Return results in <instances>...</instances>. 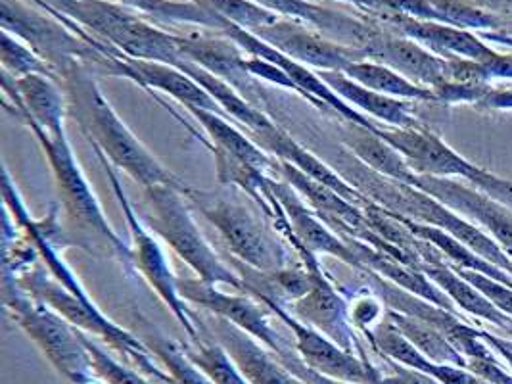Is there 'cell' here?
<instances>
[{
	"label": "cell",
	"instance_id": "13",
	"mask_svg": "<svg viewBox=\"0 0 512 384\" xmlns=\"http://www.w3.org/2000/svg\"><path fill=\"white\" fill-rule=\"evenodd\" d=\"M177 288L183 300L198 304L200 308L217 315L219 319L231 321L242 331L257 338L263 346H267L279 358H288L296 352L286 346V342L277 335V331H273V327L265 317V312L252 298L225 294L219 288H215V285H210L202 279L177 277Z\"/></svg>",
	"mask_w": 512,
	"mask_h": 384
},
{
	"label": "cell",
	"instance_id": "26",
	"mask_svg": "<svg viewBox=\"0 0 512 384\" xmlns=\"http://www.w3.org/2000/svg\"><path fill=\"white\" fill-rule=\"evenodd\" d=\"M342 143L351 150V154L374 173L392 179L397 183L415 185L417 173L409 168L407 160L390 143H386L376 131L348 121L342 129Z\"/></svg>",
	"mask_w": 512,
	"mask_h": 384
},
{
	"label": "cell",
	"instance_id": "12",
	"mask_svg": "<svg viewBox=\"0 0 512 384\" xmlns=\"http://www.w3.org/2000/svg\"><path fill=\"white\" fill-rule=\"evenodd\" d=\"M269 187L277 196L284 214L288 217L292 235L296 239V250L300 252L307 271L321 269V265L317 262V254L334 256L351 267H357L363 271V264L357 258L355 250L351 248L350 242H344L338 235H334L326 227L325 221L313 216L303 204L298 191L290 183L269 179Z\"/></svg>",
	"mask_w": 512,
	"mask_h": 384
},
{
	"label": "cell",
	"instance_id": "47",
	"mask_svg": "<svg viewBox=\"0 0 512 384\" xmlns=\"http://www.w3.org/2000/svg\"><path fill=\"white\" fill-rule=\"evenodd\" d=\"M380 312V306L376 304V300H369V298H365V300H361L355 308H353V312H351V317H353V321L361 327V329H369V325L373 323L374 319H376V315Z\"/></svg>",
	"mask_w": 512,
	"mask_h": 384
},
{
	"label": "cell",
	"instance_id": "8",
	"mask_svg": "<svg viewBox=\"0 0 512 384\" xmlns=\"http://www.w3.org/2000/svg\"><path fill=\"white\" fill-rule=\"evenodd\" d=\"M0 22L2 31H8L10 35L24 41L60 77L77 64H93L110 73L114 56L91 47L85 39L71 31L68 25L62 24L45 10L39 12L22 0H0Z\"/></svg>",
	"mask_w": 512,
	"mask_h": 384
},
{
	"label": "cell",
	"instance_id": "50",
	"mask_svg": "<svg viewBox=\"0 0 512 384\" xmlns=\"http://www.w3.org/2000/svg\"><path fill=\"white\" fill-rule=\"evenodd\" d=\"M505 33H507V35H512V29H507V31H505Z\"/></svg>",
	"mask_w": 512,
	"mask_h": 384
},
{
	"label": "cell",
	"instance_id": "48",
	"mask_svg": "<svg viewBox=\"0 0 512 384\" xmlns=\"http://www.w3.org/2000/svg\"><path fill=\"white\" fill-rule=\"evenodd\" d=\"M489 79H512V54H497L491 62L484 64Z\"/></svg>",
	"mask_w": 512,
	"mask_h": 384
},
{
	"label": "cell",
	"instance_id": "37",
	"mask_svg": "<svg viewBox=\"0 0 512 384\" xmlns=\"http://www.w3.org/2000/svg\"><path fill=\"white\" fill-rule=\"evenodd\" d=\"M388 319L419 348L428 360L442 363V365H457V367L466 369L468 360L465 356L434 327L422 323L411 315L394 312V310H388Z\"/></svg>",
	"mask_w": 512,
	"mask_h": 384
},
{
	"label": "cell",
	"instance_id": "24",
	"mask_svg": "<svg viewBox=\"0 0 512 384\" xmlns=\"http://www.w3.org/2000/svg\"><path fill=\"white\" fill-rule=\"evenodd\" d=\"M252 2L267 8L269 12L277 14L280 18L313 25L325 31L326 35H330L332 39H340V43L351 39V45L355 41V47H365L376 35L371 31V27L351 18L348 14L311 4L309 0H252Z\"/></svg>",
	"mask_w": 512,
	"mask_h": 384
},
{
	"label": "cell",
	"instance_id": "27",
	"mask_svg": "<svg viewBox=\"0 0 512 384\" xmlns=\"http://www.w3.org/2000/svg\"><path fill=\"white\" fill-rule=\"evenodd\" d=\"M384 6L394 14L422 22L453 25L468 31H497L501 27L499 18L463 0H384Z\"/></svg>",
	"mask_w": 512,
	"mask_h": 384
},
{
	"label": "cell",
	"instance_id": "45",
	"mask_svg": "<svg viewBox=\"0 0 512 384\" xmlns=\"http://www.w3.org/2000/svg\"><path fill=\"white\" fill-rule=\"evenodd\" d=\"M392 361V360H390ZM392 367L396 369L394 375H384L382 377V383L380 384H442L438 379L417 371V369H411V367H405V365H397L396 361H392Z\"/></svg>",
	"mask_w": 512,
	"mask_h": 384
},
{
	"label": "cell",
	"instance_id": "5",
	"mask_svg": "<svg viewBox=\"0 0 512 384\" xmlns=\"http://www.w3.org/2000/svg\"><path fill=\"white\" fill-rule=\"evenodd\" d=\"M18 285L24 288L33 298L45 302L48 308L60 313L66 321L83 333L102 338L110 344L123 360L129 361L142 375L156 379L160 384H175L173 377L158 365V358L150 352V348L140 340L139 336L123 331L112 323L96 306H87L79 298H75L70 290L62 287L56 279H48L41 267L33 271H24L16 277Z\"/></svg>",
	"mask_w": 512,
	"mask_h": 384
},
{
	"label": "cell",
	"instance_id": "25",
	"mask_svg": "<svg viewBox=\"0 0 512 384\" xmlns=\"http://www.w3.org/2000/svg\"><path fill=\"white\" fill-rule=\"evenodd\" d=\"M350 244L351 248L355 250L357 258L363 264V271L371 269L374 273H378L380 277L392 281L397 287H401L403 290L411 292V294H417L420 298L440 306L443 310L455 312L453 300L419 267L403 264V262H399L396 258L376 250L374 246L367 244V242L353 240Z\"/></svg>",
	"mask_w": 512,
	"mask_h": 384
},
{
	"label": "cell",
	"instance_id": "39",
	"mask_svg": "<svg viewBox=\"0 0 512 384\" xmlns=\"http://www.w3.org/2000/svg\"><path fill=\"white\" fill-rule=\"evenodd\" d=\"M0 60H2L4 72L10 73L16 79L25 77V75H33V73H41V75H48L60 83V75L56 73V70L48 62H45L35 50L27 47L24 41L10 35L8 31H2V35H0Z\"/></svg>",
	"mask_w": 512,
	"mask_h": 384
},
{
	"label": "cell",
	"instance_id": "4",
	"mask_svg": "<svg viewBox=\"0 0 512 384\" xmlns=\"http://www.w3.org/2000/svg\"><path fill=\"white\" fill-rule=\"evenodd\" d=\"M4 304L18 325L43 350L48 361L73 384H89L93 379V358L81 338L79 329L66 321L45 302L27 294L18 285L16 275L4 267Z\"/></svg>",
	"mask_w": 512,
	"mask_h": 384
},
{
	"label": "cell",
	"instance_id": "43",
	"mask_svg": "<svg viewBox=\"0 0 512 384\" xmlns=\"http://www.w3.org/2000/svg\"><path fill=\"white\" fill-rule=\"evenodd\" d=\"M474 187L488 192L489 196H493L495 200L503 202L505 206L512 208V181L501 179L493 173H489L486 169H480V173L470 181Z\"/></svg>",
	"mask_w": 512,
	"mask_h": 384
},
{
	"label": "cell",
	"instance_id": "19",
	"mask_svg": "<svg viewBox=\"0 0 512 384\" xmlns=\"http://www.w3.org/2000/svg\"><path fill=\"white\" fill-rule=\"evenodd\" d=\"M2 81L4 93L14 104V116L37 123L47 133L64 129L66 102L56 79L41 73L16 79L10 73L2 72Z\"/></svg>",
	"mask_w": 512,
	"mask_h": 384
},
{
	"label": "cell",
	"instance_id": "17",
	"mask_svg": "<svg viewBox=\"0 0 512 384\" xmlns=\"http://www.w3.org/2000/svg\"><path fill=\"white\" fill-rule=\"evenodd\" d=\"M311 273V288L302 298L294 300L292 313L302 323L317 329L319 333L334 340L344 350L353 352L357 348V340L353 336L350 325V312L346 300L338 294L334 285L326 279L323 271Z\"/></svg>",
	"mask_w": 512,
	"mask_h": 384
},
{
	"label": "cell",
	"instance_id": "32",
	"mask_svg": "<svg viewBox=\"0 0 512 384\" xmlns=\"http://www.w3.org/2000/svg\"><path fill=\"white\" fill-rule=\"evenodd\" d=\"M177 68L188 73L200 87H204L213 96V100L221 106V110L225 114H231L234 120L244 123L250 129V133H257V131H263V129H269L275 125V121L269 120L263 112H259L252 104H248L242 96L236 93V89L231 87L227 81H223L221 77L204 70L202 66L190 62L187 58H183Z\"/></svg>",
	"mask_w": 512,
	"mask_h": 384
},
{
	"label": "cell",
	"instance_id": "38",
	"mask_svg": "<svg viewBox=\"0 0 512 384\" xmlns=\"http://www.w3.org/2000/svg\"><path fill=\"white\" fill-rule=\"evenodd\" d=\"M185 352L215 384H250L219 342L200 340Z\"/></svg>",
	"mask_w": 512,
	"mask_h": 384
},
{
	"label": "cell",
	"instance_id": "40",
	"mask_svg": "<svg viewBox=\"0 0 512 384\" xmlns=\"http://www.w3.org/2000/svg\"><path fill=\"white\" fill-rule=\"evenodd\" d=\"M202 2L208 4L227 22L238 25L246 31H256L263 25L275 24L280 20V16L269 12L267 8L259 6L252 0H202Z\"/></svg>",
	"mask_w": 512,
	"mask_h": 384
},
{
	"label": "cell",
	"instance_id": "6",
	"mask_svg": "<svg viewBox=\"0 0 512 384\" xmlns=\"http://www.w3.org/2000/svg\"><path fill=\"white\" fill-rule=\"evenodd\" d=\"M183 194L227 240L229 248L242 264L263 273H277L286 269V250L244 204L240 194L200 191L187 185Z\"/></svg>",
	"mask_w": 512,
	"mask_h": 384
},
{
	"label": "cell",
	"instance_id": "35",
	"mask_svg": "<svg viewBox=\"0 0 512 384\" xmlns=\"http://www.w3.org/2000/svg\"><path fill=\"white\" fill-rule=\"evenodd\" d=\"M188 112L202 123L206 133L210 135L213 146L231 154L236 160L256 169H267L271 166V158L257 146L250 137L242 135L236 127L223 118V114L210 112L204 108L188 106Z\"/></svg>",
	"mask_w": 512,
	"mask_h": 384
},
{
	"label": "cell",
	"instance_id": "11",
	"mask_svg": "<svg viewBox=\"0 0 512 384\" xmlns=\"http://www.w3.org/2000/svg\"><path fill=\"white\" fill-rule=\"evenodd\" d=\"M252 33L315 72H346L353 62L367 60L363 48L332 41L305 24L286 18H280L275 24L263 25Z\"/></svg>",
	"mask_w": 512,
	"mask_h": 384
},
{
	"label": "cell",
	"instance_id": "33",
	"mask_svg": "<svg viewBox=\"0 0 512 384\" xmlns=\"http://www.w3.org/2000/svg\"><path fill=\"white\" fill-rule=\"evenodd\" d=\"M135 327L140 340L150 348V352L162 361L165 371L173 377L175 384H215L210 377L188 358L185 348L163 335L146 317L135 313Z\"/></svg>",
	"mask_w": 512,
	"mask_h": 384
},
{
	"label": "cell",
	"instance_id": "16",
	"mask_svg": "<svg viewBox=\"0 0 512 384\" xmlns=\"http://www.w3.org/2000/svg\"><path fill=\"white\" fill-rule=\"evenodd\" d=\"M363 50L369 60L384 64L413 83L432 91L449 81V60L434 54L409 37H390L376 33Z\"/></svg>",
	"mask_w": 512,
	"mask_h": 384
},
{
	"label": "cell",
	"instance_id": "1",
	"mask_svg": "<svg viewBox=\"0 0 512 384\" xmlns=\"http://www.w3.org/2000/svg\"><path fill=\"white\" fill-rule=\"evenodd\" d=\"M60 83H64L68 112L73 120L81 127L93 148L104 152L116 168L127 171L135 181L144 185V189L158 185L185 189V185L171 171L163 168L148 152V148L129 131L83 64L62 73Z\"/></svg>",
	"mask_w": 512,
	"mask_h": 384
},
{
	"label": "cell",
	"instance_id": "15",
	"mask_svg": "<svg viewBox=\"0 0 512 384\" xmlns=\"http://www.w3.org/2000/svg\"><path fill=\"white\" fill-rule=\"evenodd\" d=\"M376 133L386 143L396 148L397 152L407 160L409 168L413 169L417 175L465 177L466 181H472L482 169L470 164L451 146L443 143L436 133L420 125L407 127V129L378 127Z\"/></svg>",
	"mask_w": 512,
	"mask_h": 384
},
{
	"label": "cell",
	"instance_id": "10",
	"mask_svg": "<svg viewBox=\"0 0 512 384\" xmlns=\"http://www.w3.org/2000/svg\"><path fill=\"white\" fill-rule=\"evenodd\" d=\"M261 304H265L286 327L292 329V333L296 336V354L309 369L323 373L332 379L348 381V383H382L384 375L378 369H374L369 361L357 358L353 352L344 350L342 346H338L334 340L319 333L317 329L305 325L298 317L286 312L284 306H280L277 302L261 300Z\"/></svg>",
	"mask_w": 512,
	"mask_h": 384
},
{
	"label": "cell",
	"instance_id": "44",
	"mask_svg": "<svg viewBox=\"0 0 512 384\" xmlns=\"http://www.w3.org/2000/svg\"><path fill=\"white\" fill-rule=\"evenodd\" d=\"M280 361L292 371V375H296L303 384H355L348 383V381H340V379H332V377H326L323 373H317L313 369H309L300 356L294 352L292 356L288 358H280Z\"/></svg>",
	"mask_w": 512,
	"mask_h": 384
},
{
	"label": "cell",
	"instance_id": "31",
	"mask_svg": "<svg viewBox=\"0 0 512 384\" xmlns=\"http://www.w3.org/2000/svg\"><path fill=\"white\" fill-rule=\"evenodd\" d=\"M394 214V212H392ZM394 216L417 237V239L424 240L428 244H432L440 254H443L455 269H470V271H478V273H484L491 279L503 283V285H509L512 287V275L509 271L497 267V265L489 264L488 260H484L482 256H478L472 248H468L465 242H461L459 239H455L453 235L445 233L440 227H434V225H426V223H420L415 219H409V217Z\"/></svg>",
	"mask_w": 512,
	"mask_h": 384
},
{
	"label": "cell",
	"instance_id": "3",
	"mask_svg": "<svg viewBox=\"0 0 512 384\" xmlns=\"http://www.w3.org/2000/svg\"><path fill=\"white\" fill-rule=\"evenodd\" d=\"M31 131L35 133L37 141L43 146L47 154L50 168L54 171V179L58 191L62 196V204L68 216V223L75 235L81 239V246L100 252H108L117 258L121 264L131 271L133 264V250L117 237L112 229L108 217L104 216L89 181L85 179L83 171L79 168L66 131L47 133L43 127L31 120H22Z\"/></svg>",
	"mask_w": 512,
	"mask_h": 384
},
{
	"label": "cell",
	"instance_id": "23",
	"mask_svg": "<svg viewBox=\"0 0 512 384\" xmlns=\"http://www.w3.org/2000/svg\"><path fill=\"white\" fill-rule=\"evenodd\" d=\"M280 171L286 183H290L302 194L303 198L309 202V206L315 208L317 214L323 217V221L326 219L328 223H338L342 229L357 235L359 239L369 240L373 235L367 214L361 210V206L346 200L325 183L309 177L307 173L294 168L288 162H280Z\"/></svg>",
	"mask_w": 512,
	"mask_h": 384
},
{
	"label": "cell",
	"instance_id": "22",
	"mask_svg": "<svg viewBox=\"0 0 512 384\" xmlns=\"http://www.w3.org/2000/svg\"><path fill=\"white\" fill-rule=\"evenodd\" d=\"M250 139L259 148H265L271 154H275L280 162L292 164L294 168H298L303 173H307L309 177L325 183L330 189H334L340 196H344L346 200H350L353 204L365 208L371 202L363 192L355 189L350 181H346L342 175H338V171L328 168L325 162H321L315 154H311L307 148H303L302 144L296 143L286 131L280 129L277 123L269 129L250 133Z\"/></svg>",
	"mask_w": 512,
	"mask_h": 384
},
{
	"label": "cell",
	"instance_id": "2",
	"mask_svg": "<svg viewBox=\"0 0 512 384\" xmlns=\"http://www.w3.org/2000/svg\"><path fill=\"white\" fill-rule=\"evenodd\" d=\"M58 14L81 25L117 56L179 66V35L142 20L139 12L110 0H43Z\"/></svg>",
	"mask_w": 512,
	"mask_h": 384
},
{
	"label": "cell",
	"instance_id": "7",
	"mask_svg": "<svg viewBox=\"0 0 512 384\" xmlns=\"http://www.w3.org/2000/svg\"><path fill=\"white\" fill-rule=\"evenodd\" d=\"M146 200L148 227L160 235L190 269L196 271L198 279L215 287L231 285L238 290L246 288L244 281L231 273V269L215 256L213 248L202 237L190 216L183 189L169 185L148 187Z\"/></svg>",
	"mask_w": 512,
	"mask_h": 384
},
{
	"label": "cell",
	"instance_id": "9",
	"mask_svg": "<svg viewBox=\"0 0 512 384\" xmlns=\"http://www.w3.org/2000/svg\"><path fill=\"white\" fill-rule=\"evenodd\" d=\"M93 150L96 158H98V162L104 168V173L108 175V179H110V183L114 187L117 202H119V206H121V210L125 214V219H127V225H129V231H131V240H133V248L131 250H133L135 269H139L140 273L144 275V279L150 283V287L158 292V296L165 302V306L173 312V315L177 317V321L183 325V329L187 331L190 340L192 342H200L202 338L198 335V329H196V323L192 319V313L188 312L185 300L179 294L177 277L173 275L171 265L167 262L160 244L144 229V225L140 223L139 216L135 214L131 202L127 200V196L123 192V187H121V181H119L116 171L108 164L106 154L96 150V148H93Z\"/></svg>",
	"mask_w": 512,
	"mask_h": 384
},
{
	"label": "cell",
	"instance_id": "42",
	"mask_svg": "<svg viewBox=\"0 0 512 384\" xmlns=\"http://www.w3.org/2000/svg\"><path fill=\"white\" fill-rule=\"evenodd\" d=\"M455 271L463 279H466L470 285L478 288L499 312L512 317V287L503 285V283L491 279L484 273H478V271H470V269H455Z\"/></svg>",
	"mask_w": 512,
	"mask_h": 384
},
{
	"label": "cell",
	"instance_id": "49",
	"mask_svg": "<svg viewBox=\"0 0 512 384\" xmlns=\"http://www.w3.org/2000/svg\"><path fill=\"white\" fill-rule=\"evenodd\" d=\"M482 39H489V41H495L499 45L512 47V35H507L505 31H489V33L482 35Z\"/></svg>",
	"mask_w": 512,
	"mask_h": 384
},
{
	"label": "cell",
	"instance_id": "30",
	"mask_svg": "<svg viewBox=\"0 0 512 384\" xmlns=\"http://www.w3.org/2000/svg\"><path fill=\"white\" fill-rule=\"evenodd\" d=\"M419 269H422L438 287L442 288L443 292L453 300V304H457L463 312L486 319L503 331H512V317L499 312L478 288L470 285L455 271V267L443 265L438 258L430 256L420 262Z\"/></svg>",
	"mask_w": 512,
	"mask_h": 384
},
{
	"label": "cell",
	"instance_id": "46",
	"mask_svg": "<svg viewBox=\"0 0 512 384\" xmlns=\"http://www.w3.org/2000/svg\"><path fill=\"white\" fill-rule=\"evenodd\" d=\"M476 108L482 110H512V87L509 89H491Z\"/></svg>",
	"mask_w": 512,
	"mask_h": 384
},
{
	"label": "cell",
	"instance_id": "18",
	"mask_svg": "<svg viewBox=\"0 0 512 384\" xmlns=\"http://www.w3.org/2000/svg\"><path fill=\"white\" fill-rule=\"evenodd\" d=\"M110 75L127 77L135 83H139L144 89H158L165 95L173 96L179 100L185 108L196 106L217 114H225L221 106L213 100V96L200 87L188 73L179 70L177 66H169L162 62H150V60H137L129 56H114Z\"/></svg>",
	"mask_w": 512,
	"mask_h": 384
},
{
	"label": "cell",
	"instance_id": "36",
	"mask_svg": "<svg viewBox=\"0 0 512 384\" xmlns=\"http://www.w3.org/2000/svg\"><path fill=\"white\" fill-rule=\"evenodd\" d=\"M346 75L353 81L365 85L382 95L394 96L401 100H424V102H438L432 89L413 83L411 79L403 77L396 70L378 64L373 60H359L346 68Z\"/></svg>",
	"mask_w": 512,
	"mask_h": 384
},
{
	"label": "cell",
	"instance_id": "20",
	"mask_svg": "<svg viewBox=\"0 0 512 384\" xmlns=\"http://www.w3.org/2000/svg\"><path fill=\"white\" fill-rule=\"evenodd\" d=\"M217 342L227 350L236 367L250 384H303L280 361L279 356L261 348V342L225 319H215Z\"/></svg>",
	"mask_w": 512,
	"mask_h": 384
},
{
	"label": "cell",
	"instance_id": "34",
	"mask_svg": "<svg viewBox=\"0 0 512 384\" xmlns=\"http://www.w3.org/2000/svg\"><path fill=\"white\" fill-rule=\"evenodd\" d=\"M127 8L163 24H194L217 33L229 24L202 0H117Z\"/></svg>",
	"mask_w": 512,
	"mask_h": 384
},
{
	"label": "cell",
	"instance_id": "28",
	"mask_svg": "<svg viewBox=\"0 0 512 384\" xmlns=\"http://www.w3.org/2000/svg\"><path fill=\"white\" fill-rule=\"evenodd\" d=\"M317 73L336 95L342 96L351 106H357L361 112L371 114L376 120H382L399 129L419 127V121L413 118L409 110V102L367 89L344 72Z\"/></svg>",
	"mask_w": 512,
	"mask_h": 384
},
{
	"label": "cell",
	"instance_id": "21",
	"mask_svg": "<svg viewBox=\"0 0 512 384\" xmlns=\"http://www.w3.org/2000/svg\"><path fill=\"white\" fill-rule=\"evenodd\" d=\"M392 24L401 29V33L413 41H417L422 47L432 50L434 54L449 58H465L474 60L480 64L491 62L499 52L489 47L488 43L474 35L468 29L453 27V25L436 24V22H422L409 16L394 14L390 18Z\"/></svg>",
	"mask_w": 512,
	"mask_h": 384
},
{
	"label": "cell",
	"instance_id": "41",
	"mask_svg": "<svg viewBox=\"0 0 512 384\" xmlns=\"http://www.w3.org/2000/svg\"><path fill=\"white\" fill-rule=\"evenodd\" d=\"M81 338L93 358V367L96 377L106 384H154L146 381V375H139L137 371H133L131 367H125L121 363H117L104 348H100L96 342H93L89 336L85 335L83 331Z\"/></svg>",
	"mask_w": 512,
	"mask_h": 384
},
{
	"label": "cell",
	"instance_id": "14",
	"mask_svg": "<svg viewBox=\"0 0 512 384\" xmlns=\"http://www.w3.org/2000/svg\"><path fill=\"white\" fill-rule=\"evenodd\" d=\"M413 187L428 192L453 212L480 223L488 231L489 237L495 239L505 254L512 258V212L509 206L478 187H465L449 177L417 175Z\"/></svg>",
	"mask_w": 512,
	"mask_h": 384
},
{
	"label": "cell",
	"instance_id": "29",
	"mask_svg": "<svg viewBox=\"0 0 512 384\" xmlns=\"http://www.w3.org/2000/svg\"><path fill=\"white\" fill-rule=\"evenodd\" d=\"M179 48L183 58L202 66L204 70L221 77L229 85L246 83L248 70L244 64V52L233 43L229 37H206V35H194V37H179Z\"/></svg>",
	"mask_w": 512,
	"mask_h": 384
}]
</instances>
